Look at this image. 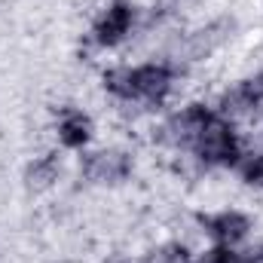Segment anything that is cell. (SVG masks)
I'll return each mask as SVG.
<instances>
[{
    "mask_svg": "<svg viewBox=\"0 0 263 263\" xmlns=\"http://www.w3.org/2000/svg\"><path fill=\"white\" fill-rule=\"evenodd\" d=\"M144 263H190V260H187V248L175 242V245H162V248H156Z\"/></svg>",
    "mask_w": 263,
    "mask_h": 263,
    "instance_id": "10",
    "label": "cell"
},
{
    "mask_svg": "<svg viewBox=\"0 0 263 263\" xmlns=\"http://www.w3.org/2000/svg\"><path fill=\"white\" fill-rule=\"evenodd\" d=\"M92 135V123L80 114V110H65L62 123H59V141L65 147H83Z\"/></svg>",
    "mask_w": 263,
    "mask_h": 263,
    "instance_id": "7",
    "label": "cell"
},
{
    "mask_svg": "<svg viewBox=\"0 0 263 263\" xmlns=\"http://www.w3.org/2000/svg\"><path fill=\"white\" fill-rule=\"evenodd\" d=\"M172 89V70L165 65H144L135 70V98H162Z\"/></svg>",
    "mask_w": 263,
    "mask_h": 263,
    "instance_id": "6",
    "label": "cell"
},
{
    "mask_svg": "<svg viewBox=\"0 0 263 263\" xmlns=\"http://www.w3.org/2000/svg\"><path fill=\"white\" fill-rule=\"evenodd\" d=\"M59 181V156H40V159H34V165L28 168V187H34V190H46V187H52Z\"/></svg>",
    "mask_w": 263,
    "mask_h": 263,
    "instance_id": "8",
    "label": "cell"
},
{
    "mask_svg": "<svg viewBox=\"0 0 263 263\" xmlns=\"http://www.w3.org/2000/svg\"><path fill=\"white\" fill-rule=\"evenodd\" d=\"M251 89H254V95H257V101H263V73L251 83Z\"/></svg>",
    "mask_w": 263,
    "mask_h": 263,
    "instance_id": "13",
    "label": "cell"
},
{
    "mask_svg": "<svg viewBox=\"0 0 263 263\" xmlns=\"http://www.w3.org/2000/svg\"><path fill=\"white\" fill-rule=\"evenodd\" d=\"M245 181H248L251 187L263 190V153L257 156V159H251V162L245 165Z\"/></svg>",
    "mask_w": 263,
    "mask_h": 263,
    "instance_id": "11",
    "label": "cell"
},
{
    "mask_svg": "<svg viewBox=\"0 0 263 263\" xmlns=\"http://www.w3.org/2000/svg\"><path fill=\"white\" fill-rule=\"evenodd\" d=\"M132 22H135V15H132L129 3H114V6L98 18V25H95V40H98L101 46L120 43V40L132 31Z\"/></svg>",
    "mask_w": 263,
    "mask_h": 263,
    "instance_id": "5",
    "label": "cell"
},
{
    "mask_svg": "<svg viewBox=\"0 0 263 263\" xmlns=\"http://www.w3.org/2000/svg\"><path fill=\"white\" fill-rule=\"evenodd\" d=\"M199 263H236V251L227 245V248H211V251H205Z\"/></svg>",
    "mask_w": 263,
    "mask_h": 263,
    "instance_id": "12",
    "label": "cell"
},
{
    "mask_svg": "<svg viewBox=\"0 0 263 263\" xmlns=\"http://www.w3.org/2000/svg\"><path fill=\"white\" fill-rule=\"evenodd\" d=\"M208 120H211V114L202 107V104H190V107H184L181 114H175L165 126H162V141L165 144H172V147H190V144H196V138L202 135V129L208 126Z\"/></svg>",
    "mask_w": 263,
    "mask_h": 263,
    "instance_id": "2",
    "label": "cell"
},
{
    "mask_svg": "<svg viewBox=\"0 0 263 263\" xmlns=\"http://www.w3.org/2000/svg\"><path fill=\"white\" fill-rule=\"evenodd\" d=\"M202 230L208 236H214L217 242H223V245H236L248 236L251 220L242 211H220L214 217H202Z\"/></svg>",
    "mask_w": 263,
    "mask_h": 263,
    "instance_id": "4",
    "label": "cell"
},
{
    "mask_svg": "<svg viewBox=\"0 0 263 263\" xmlns=\"http://www.w3.org/2000/svg\"><path fill=\"white\" fill-rule=\"evenodd\" d=\"M129 156L123 150H98L86 159L83 175L98 184H114V181H123L129 175Z\"/></svg>",
    "mask_w": 263,
    "mask_h": 263,
    "instance_id": "3",
    "label": "cell"
},
{
    "mask_svg": "<svg viewBox=\"0 0 263 263\" xmlns=\"http://www.w3.org/2000/svg\"><path fill=\"white\" fill-rule=\"evenodd\" d=\"M104 86L117 98H135V70L132 67H114L104 73Z\"/></svg>",
    "mask_w": 263,
    "mask_h": 263,
    "instance_id": "9",
    "label": "cell"
},
{
    "mask_svg": "<svg viewBox=\"0 0 263 263\" xmlns=\"http://www.w3.org/2000/svg\"><path fill=\"white\" fill-rule=\"evenodd\" d=\"M196 150L202 162H214V165L236 162L239 147H236V135L230 129V123L227 120H208V126L196 138Z\"/></svg>",
    "mask_w": 263,
    "mask_h": 263,
    "instance_id": "1",
    "label": "cell"
}]
</instances>
